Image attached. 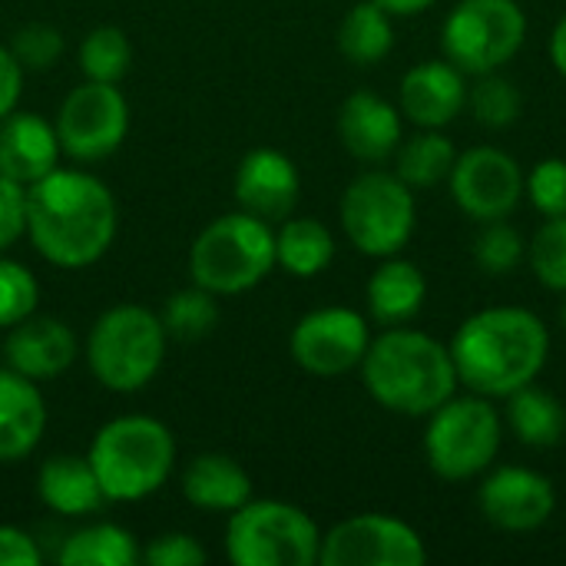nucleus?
I'll return each instance as SVG.
<instances>
[{
  "label": "nucleus",
  "mask_w": 566,
  "mask_h": 566,
  "mask_svg": "<svg viewBox=\"0 0 566 566\" xmlns=\"http://www.w3.org/2000/svg\"><path fill=\"white\" fill-rule=\"evenodd\" d=\"M451 358L458 381L484 398H507L541 378L551 358L547 325L521 305H491L468 315L454 338Z\"/></svg>",
  "instance_id": "f257e3e1"
},
{
  "label": "nucleus",
  "mask_w": 566,
  "mask_h": 566,
  "mask_svg": "<svg viewBox=\"0 0 566 566\" xmlns=\"http://www.w3.org/2000/svg\"><path fill=\"white\" fill-rule=\"evenodd\" d=\"M27 232L60 269H83L106 255L116 235L113 192L90 172L53 169L27 192Z\"/></svg>",
  "instance_id": "f03ea898"
},
{
  "label": "nucleus",
  "mask_w": 566,
  "mask_h": 566,
  "mask_svg": "<svg viewBox=\"0 0 566 566\" xmlns=\"http://www.w3.org/2000/svg\"><path fill=\"white\" fill-rule=\"evenodd\" d=\"M358 368L368 395L385 411L405 418H428L461 385L451 348L434 335L405 325L371 338Z\"/></svg>",
  "instance_id": "7ed1b4c3"
},
{
  "label": "nucleus",
  "mask_w": 566,
  "mask_h": 566,
  "mask_svg": "<svg viewBox=\"0 0 566 566\" xmlns=\"http://www.w3.org/2000/svg\"><path fill=\"white\" fill-rule=\"evenodd\" d=\"M86 458L106 501H143L169 478L176 444L166 424L133 415L99 428Z\"/></svg>",
  "instance_id": "20e7f679"
},
{
  "label": "nucleus",
  "mask_w": 566,
  "mask_h": 566,
  "mask_svg": "<svg viewBox=\"0 0 566 566\" xmlns=\"http://www.w3.org/2000/svg\"><path fill=\"white\" fill-rule=\"evenodd\" d=\"M504 438V418L484 395H451L428 415L424 461L441 481H471L484 474Z\"/></svg>",
  "instance_id": "39448f33"
},
{
  "label": "nucleus",
  "mask_w": 566,
  "mask_h": 566,
  "mask_svg": "<svg viewBox=\"0 0 566 566\" xmlns=\"http://www.w3.org/2000/svg\"><path fill=\"white\" fill-rule=\"evenodd\" d=\"M275 265V232L265 219L232 212L206 226L189 252L192 282L212 295L255 289Z\"/></svg>",
  "instance_id": "423d86ee"
},
{
  "label": "nucleus",
  "mask_w": 566,
  "mask_h": 566,
  "mask_svg": "<svg viewBox=\"0 0 566 566\" xmlns=\"http://www.w3.org/2000/svg\"><path fill=\"white\" fill-rule=\"evenodd\" d=\"M166 352V328L143 305H116L103 312L86 342V361L96 381L109 391L146 388Z\"/></svg>",
  "instance_id": "0eeeda50"
},
{
  "label": "nucleus",
  "mask_w": 566,
  "mask_h": 566,
  "mask_svg": "<svg viewBox=\"0 0 566 566\" xmlns=\"http://www.w3.org/2000/svg\"><path fill=\"white\" fill-rule=\"evenodd\" d=\"M527 30L517 0H458L441 23V50L464 76L497 73L524 50Z\"/></svg>",
  "instance_id": "6e6552de"
},
{
  "label": "nucleus",
  "mask_w": 566,
  "mask_h": 566,
  "mask_svg": "<svg viewBox=\"0 0 566 566\" xmlns=\"http://www.w3.org/2000/svg\"><path fill=\"white\" fill-rule=\"evenodd\" d=\"M342 226L348 242L371 259L398 255L418 226V202L398 172L368 169L355 176L342 196Z\"/></svg>",
  "instance_id": "1a4fd4ad"
},
{
  "label": "nucleus",
  "mask_w": 566,
  "mask_h": 566,
  "mask_svg": "<svg viewBox=\"0 0 566 566\" xmlns=\"http://www.w3.org/2000/svg\"><path fill=\"white\" fill-rule=\"evenodd\" d=\"M322 534L315 521L285 501H249L232 511L226 554L235 566H312L318 564Z\"/></svg>",
  "instance_id": "9d476101"
},
{
  "label": "nucleus",
  "mask_w": 566,
  "mask_h": 566,
  "mask_svg": "<svg viewBox=\"0 0 566 566\" xmlns=\"http://www.w3.org/2000/svg\"><path fill=\"white\" fill-rule=\"evenodd\" d=\"M322 566H424L428 544L401 517L358 514L322 537Z\"/></svg>",
  "instance_id": "9b49d317"
},
{
  "label": "nucleus",
  "mask_w": 566,
  "mask_h": 566,
  "mask_svg": "<svg viewBox=\"0 0 566 566\" xmlns=\"http://www.w3.org/2000/svg\"><path fill=\"white\" fill-rule=\"evenodd\" d=\"M454 206L474 222L507 219L524 199L521 163L497 146H474L454 159L448 176Z\"/></svg>",
  "instance_id": "f8f14e48"
},
{
  "label": "nucleus",
  "mask_w": 566,
  "mask_h": 566,
  "mask_svg": "<svg viewBox=\"0 0 566 566\" xmlns=\"http://www.w3.org/2000/svg\"><path fill=\"white\" fill-rule=\"evenodd\" d=\"M129 126V109L116 83H83L76 86L56 116L60 149L73 159L93 163L119 149Z\"/></svg>",
  "instance_id": "ddd939ff"
},
{
  "label": "nucleus",
  "mask_w": 566,
  "mask_h": 566,
  "mask_svg": "<svg viewBox=\"0 0 566 566\" xmlns=\"http://www.w3.org/2000/svg\"><path fill=\"white\" fill-rule=\"evenodd\" d=\"M371 345V332L361 312L345 305H328L308 312L292 328V358L298 368L318 378H335L361 365Z\"/></svg>",
  "instance_id": "4468645a"
},
{
  "label": "nucleus",
  "mask_w": 566,
  "mask_h": 566,
  "mask_svg": "<svg viewBox=\"0 0 566 566\" xmlns=\"http://www.w3.org/2000/svg\"><path fill=\"white\" fill-rule=\"evenodd\" d=\"M478 507L488 524L507 534H531L541 531L554 511H557V491L551 478L521 468V464H504V468H488L484 481L478 488Z\"/></svg>",
  "instance_id": "2eb2a0df"
},
{
  "label": "nucleus",
  "mask_w": 566,
  "mask_h": 566,
  "mask_svg": "<svg viewBox=\"0 0 566 566\" xmlns=\"http://www.w3.org/2000/svg\"><path fill=\"white\" fill-rule=\"evenodd\" d=\"M468 106V80L451 60H421L401 76L398 109L418 129H444Z\"/></svg>",
  "instance_id": "dca6fc26"
},
{
  "label": "nucleus",
  "mask_w": 566,
  "mask_h": 566,
  "mask_svg": "<svg viewBox=\"0 0 566 566\" xmlns=\"http://www.w3.org/2000/svg\"><path fill=\"white\" fill-rule=\"evenodd\" d=\"M401 109L371 90H355L338 109V139L361 163H385L405 139Z\"/></svg>",
  "instance_id": "f3484780"
},
{
  "label": "nucleus",
  "mask_w": 566,
  "mask_h": 566,
  "mask_svg": "<svg viewBox=\"0 0 566 566\" xmlns=\"http://www.w3.org/2000/svg\"><path fill=\"white\" fill-rule=\"evenodd\" d=\"M298 169L279 149H252L235 172V199L242 212L259 216L265 222L285 219L298 202Z\"/></svg>",
  "instance_id": "a211bd4d"
},
{
  "label": "nucleus",
  "mask_w": 566,
  "mask_h": 566,
  "mask_svg": "<svg viewBox=\"0 0 566 566\" xmlns=\"http://www.w3.org/2000/svg\"><path fill=\"white\" fill-rule=\"evenodd\" d=\"M60 136L36 113H7L0 119V176L33 186L56 169Z\"/></svg>",
  "instance_id": "6ab92c4d"
},
{
  "label": "nucleus",
  "mask_w": 566,
  "mask_h": 566,
  "mask_svg": "<svg viewBox=\"0 0 566 566\" xmlns=\"http://www.w3.org/2000/svg\"><path fill=\"white\" fill-rule=\"evenodd\" d=\"M3 355L13 371L27 378H53L66 371L76 358V338L73 332L56 318H23L13 325Z\"/></svg>",
  "instance_id": "aec40b11"
},
{
  "label": "nucleus",
  "mask_w": 566,
  "mask_h": 566,
  "mask_svg": "<svg viewBox=\"0 0 566 566\" xmlns=\"http://www.w3.org/2000/svg\"><path fill=\"white\" fill-rule=\"evenodd\" d=\"M46 428L43 395L33 378L20 371H0V461L27 458Z\"/></svg>",
  "instance_id": "412c9836"
},
{
  "label": "nucleus",
  "mask_w": 566,
  "mask_h": 566,
  "mask_svg": "<svg viewBox=\"0 0 566 566\" xmlns=\"http://www.w3.org/2000/svg\"><path fill=\"white\" fill-rule=\"evenodd\" d=\"M424 298H428L424 272L401 255L381 259V265L368 279V312L385 328L408 325L411 318H418Z\"/></svg>",
  "instance_id": "4be33fe9"
},
{
  "label": "nucleus",
  "mask_w": 566,
  "mask_h": 566,
  "mask_svg": "<svg viewBox=\"0 0 566 566\" xmlns=\"http://www.w3.org/2000/svg\"><path fill=\"white\" fill-rule=\"evenodd\" d=\"M36 491H40V501L63 517L93 514L106 501L90 458H73V454L50 458L40 468Z\"/></svg>",
  "instance_id": "5701e85b"
},
{
  "label": "nucleus",
  "mask_w": 566,
  "mask_h": 566,
  "mask_svg": "<svg viewBox=\"0 0 566 566\" xmlns=\"http://www.w3.org/2000/svg\"><path fill=\"white\" fill-rule=\"evenodd\" d=\"M182 497L199 511H239L252 497V481L232 458L202 454L186 468Z\"/></svg>",
  "instance_id": "b1692460"
},
{
  "label": "nucleus",
  "mask_w": 566,
  "mask_h": 566,
  "mask_svg": "<svg viewBox=\"0 0 566 566\" xmlns=\"http://www.w3.org/2000/svg\"><path fill=\"white\" fill-rule=\"evenodd\" d=\"M504 424L517 434L527 448H554L566 434V405H560L551 391L537 388L534 381L517 388L504 398Z\"/></svg>",
  "instance_id": "393cba45"
},
{
  "label": "nucleus",
  "mask_w": 566,
  "mask_h": 566,
  "mask_svg": "<svg viewBox=\"0 0 566 566\" xmlns=\"http://www.w3.org/2000/svg\"><path fill=\"white\" fill-rule=\"evenodd\" d=\"M338 50L355 66H375L395 50V23L375 0L355 3L338 27Z\"/></svg>",
  "instance_id": "a878e982"
},
{
  "label": "nucleus",
  "mask_w": 566,
  "mask_h": 566,
  "mask_svg": "<svg viewBox=\"0 0 566 566\" xmlns=\"http://www.w3.org/2000/svg\"><path fill=\"white\" fill-rule=\"evenodd\" d=\"M332 259L335 239L318 219H289L275 235V262L298 279H315L332 265Z\"/></svg>",
  "instance_id": "bb28decb"
},
{
  "label": "nucleus",
  "mask_w": 566,
  "mask_h": 566,
  "mask_svg": "<svg viewBox=\"0 0 566 566\" xmlns=\"http://www.w3.org/2000/svg\"><path fill=\"white\" fill-rule=\"evenodd\" d=\"M458 149L441 129H418L411 139H401L395 149V172L411 189H431L444 182L454 169Z\"/></svg>",
  "instance_id": "cd10ccee"
},
{
  "label": "nucleus",
  "mask_w": 566,
  "mask_h": 566,
  "mask_svg": "<svg viewBox=\"0 0 566 566\" xmlns=\"http://www.w3.org/2000/svg\"><path fill=\"white\" fill-rule=\"evenodd\" d=\"M139 560L133 534L116 524H93L76 534L60 551L63 566H133Z\"/></svg>",
  "instance_id": "c85d7f7f"
},
{
  "label": "nucleus",
  "mask_w": 566,
  "mask_h": 566,
  "mask_svg": "<svg viewBox=\"0 0 566 566\" xmlns=\"http://www.w3.org/2000/svg\"><path fill=\"white\" fill-rule=\"evenodd\" d=\"M468 106L474 113V119L488 129H507L517 123L521 116V90L497 73H481L474 86H468Z\"/></svg>",
  "instance_id": "c756f323"
},
{
  "label": "nucleus",
  "mask_w": 566,
  "mask_h": 566,
  "mask_svg": "<svg viewBox=\"0 0 566 566\" xmlns=\"http://www.w3.org/2000/svg\"><path fill=\"white\" fill-rule=\"evenodd\" d=\"M83 73L96 83H116L129 73L133 46L119 27H96L80 46Z\"/></svg>",
  "instance_id": "7c9ffc66"
},
{
  "label": "nucleus",
  "mask_w": 566,
  "mask_h": 566,
  "mask_svg": "<svg viewBox=\"0 0 566 566\" xmlns=\"http://www.w3.org/2000/svg\"><path fill=\"white\" fill-rule=\"evenodd\" d=\"M216 318H219V308L212 302V292H206V289L196 285L189 292H176L166 302L163 328L176 342H199V338H206L212 332Z\"/></svg>",
  "instance_id": "2f4dec72"
},
{
  "label": "nucleus",
  "mask_w": 566,
  "mask_h": 566,
  "mask_svg": "<svg viewBox=\"0 0 566 566\" xmlns=\"http://www.w3.org/2000/svg\"><path fill=\"white\" fill-rule=\"evenodd\" d=\"M524 259H527V242L507 219H494L481 226L474 239V262L481 272L511 275Z\"/></svg>",
  "instance_id": "473e14b6"
},
{
  "label": "nucleus",
  "mask_w": 566,
  "mask_h": 566,
  "mask_svg": "<svg viewBox=\"0 0 566 566\" xmlns=\"http://www.w3.org/2000/svg\"><path fill=\"white\" fill-rule=\"evenodd\" d=\"M527 262L544 289L566 292V216L544 219L527 245Z\"/></svg>",
  "instance_id": "72a5a7b5"
},
{
  "label": "nucleus",
  "mask_w": 566,
  "mask_h": 566,
  "mask_svg": "<svg viewBox=\"0 0 566 566\" xmlns=\"http://www.w3.org/2000/svg\"><path fill=\"white\" fill-rule=\"evenodd\" d=\"M40 289L30 269L13 259H0V328H13L36 308Z\"/></svg>",
  "instance_id": "f704fd0d"
},
{
  "label": "nucleus",
  "mask_w": 566,
  "mask_h": 566,
  "mask_svg": "<svg viewBox=\"0 0 566 566\" xmlns=\"http://www.w3.org/2000/svg\"><path fill=\"white\" fill-rule=\"evenodd\" d=\"M524 196L531 199V206L544 219L566 216V159H560V156L541 159L524 176Z\"/></svg>",
  "instance_id": "c9c22d12"
},
{
  "label": "nucleus",
  "mask_w": 566,
  "mask_h": 566,
  "mask_svg": "<svg viewBox=\"0 0 566 566\" xmlns=\"http://www.w3.org/2000/svg\"><path fill=\"white\" fill-rule=\"evenodd\" d=\"M20 66L27 70H43L50 66L60 53H63V36L53 30V27H43V23H30L23 27L17 36H13V50Z\"/></svg>",
  "instance_id": "e433bc0d"
},
{
  "label": "nucleus",
  "mask_w": 566,
  "mask_h": 566,
  "mask_svg": "<svg viewBox=\"0 0 566 566\" xmlns=\"http://www.w3.org/2000/svg\"><path fill=\"white\" fill-rule=\"evenodd\" d=\"M27 232V186L0 176V252Z\"/></svg>",
  "instance_id": "4c0bfd02"
},
{
  "label": "nucleus",
  "mask_w": 566,
  "mask_h": 566,
  "mask_svg": "<svg viewBox=\"0 0 566 566\" xmlns=\"http://www.w3.org/2000/svg\"><path fill=\"white\" fill-rule=\"evenodd\" d=\"M143 560L149 566H202L206 551L189 534H163L149 541Z\"/></svg>",
  "instance_id": "58836bf2"
},
{
  "label": "nucleus",
  "mask_w": 566,
  "mask_h": 566,
  "mask_svg": "<svg viewBox=\"0 0 566 566\" xmlns=\"http://www.w3.org/2000/svg\"><path fill=\"white\" fill-rule=\"evenodd\" d=\"M0 566H40V551L23 531L0 527Z\"/></svg>",
  "instance_id": "ea45409f"
},
{
  "label": "nucleus",
  "mask_w": 566,
  "mask_h": 566,
  "mask_svg": "<svg viewBox=\"0 0 566 566\" xmlns=\"http://www.w3.org/2000/svg\"><path fill=\"white\" fill-rule=\"evenodd\" d=\"M20 83H23V66L17 63V56L0 46V119L7 113H13L17 99H20Z\"/></svg>",
  "instance_id": "a19ab883"
},
{
  "label": "nucleus",
  "mask_w": 566,
  "mask_h": 566,
  "mask_svg": "<svg viewBox=\"0 0 566 566\" xmlns=\"http://www.w3.org/2000/svg\"><path fill=\"white\" fill-rule=\"evenodd\" d=\"M551 63L566 80V13L557 20V27L551 30Z\"/></svg>",
  "instance_id": "79ce46f5"
},
{
  "label": "nucleus",
  "mask_w": 566,
  "mask_h": 566,
  "mask_svg": "<svg viewBox=\"0 0 566 566\" xmlns=\"http://www.w3.org/2000/svg\"><path fill=\"white\" fill-rule=\"evenodd\" d=\"M378 7H385L391 17H418L424 10H431L438 0H375Z\"/></svg>",
  "instance_id": "37998d69"
},
{
  "label": "nucleus",
  "mask_w": 566,
  "mask_h": 566,
  "mask_svg": "<svg viewBox=\"0 0 566 566\" xmlns=\"http://www.w3.org/2000/svg\"><path fill=\"white\" fill-rule=\"evenodd\" d=\"M560 325L566 328V302H564V308H560Z\"/></svg>",
  "instance_id": "c03bdc74"
}]
</instances>
